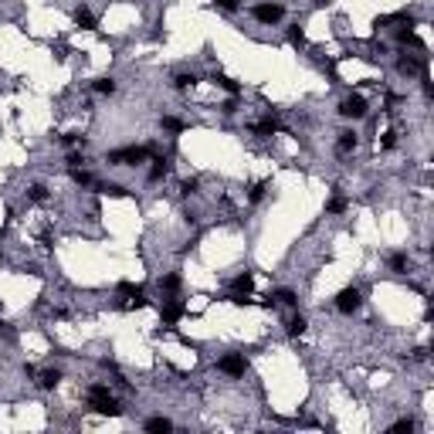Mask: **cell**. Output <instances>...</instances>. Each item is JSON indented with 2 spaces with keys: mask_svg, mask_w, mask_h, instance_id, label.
<instances>
[{
  "mask_svg": "<svg viewBox=\"0 0 434 434\" xmlns=\"http://www.w3.org/2000/svg\"><path fill=\"white\" fill-rule=\"evenodd\" d=\"M88 404H92L95 414H112V417L123 414L119 400L109 394V387H105V383H92V387H88Z\"/></svg>",
  "mask_w": 434,
  "mask_h": 434,
  "instance_id": "1",
  "label": "cell"
},
{
  "mask_svg": "<svg viewBox=\"0 0 434 434\" xmlns=\"http://www.w3.org/2000/svg\"><path fill=\"white\" fill-rule=\"evenodd\" d=\"M150 153H153V146H126V150H112L109 153V163H112V166H126V163L136 166V163H142Z\"/></svg>",
  "mask_w": 434,
  "mask_h": 434,
  "instance_id": "2",
  "label": "cell"
},
{
  "mask_svg": "<svg viewBox=\"0 0 434 434\" xmlns=\"http://www.w3.org/2000/svg\"><path fill=\"white\" fill-rule=\"evenodd\" d=\"M363 305V295H359V288L356 285H346L340 295H336V309L343 312V316H353V312Z\"/></svg>",
  "mask_w": 434,
  "mask_h": 434,
  "instance_id": "3",
  "label": "cell"
},
{
  "mask_svg": "<svg viewBox=\"0 0 434 434\" xmlns=\"http://www.w3.org/2000/svg\"><path fill=\"white\" fill-rule=\"evenodd\" d=\"M217 370H221V373H227V377H245L248 359L241 356V353H227V356L217 359Z\"/></svg>",
  "mask_w": 434,
  "mask_h": 434,
  "instance_id": "4",
  "label": "cell"
},
{
  "mask_svg": "<svg viewBox=\"0 0 434 434\" xmlns=\"http://www.w3.org/2000/svg\"><path fill=\"white\" fill-rule=\"evenodd\" d=\"M340 115H346V119H363V115H367V99H363V95H349V99H343L340 102Z\"/></svg>",
  "mask_w": 434,
  "mask_h": 434,
  "instance_id": "5",
  "label": "cell"
},
{
  "mask_svg": "<svg viewBox=\"0 0 434 434\" xmlns=\"http://www.w3.org/2000/svg\"><path fill=\"white\" fill-rule=\"evenodd\" d=\"M251 14H255V20H261V24H278V20L285 17V7L282 4H258Z\"/></svg>",
  "mask_w": 434,
  "mask_h": 434,
  "instance_id": "6",
  "label": "cell"
},
{
  "mask_svg": "<svg viewBox=\"0 0 434 434\" xmlns=\"http://www.w3.org/2000/svg\"><path fill=\"white\" fill-rule=\"evenodd\" d=\"M160 316H163V326H177L180 316H183V302L166 299V302H163V309H160Z\"/></svg>",
  "mask_w": 434,
  "mask_h": 434,
  "instance_id": "7",
  "label": "cell"
},
{
  "mask_svg": "<svg viewBox=\"0 0 434 434\" xmlns=\"http://www.w3.org/2000/svg\"><path fill=\"white\" fill-rule=\"evenodd\" d=\"M170 170H173L170 156H156V160H153V166H150V183H160L163 177H170Z\"/></svg>",
  "mask_w": 434,
  "mask_h": 434,
  "instance_id": "8",
  "label": "cell"
},
{
  "mask_svg": "<svg viewBox=\"0 0 434 434\" xmlns=\"http://www.w3.org/2000/svg\"><path fill=\"white\" fill-rule=\"evenodd\" d=\"M421 68H424V58H417V55H404L400 61H397V71H400V75H407V78L417 75Z\"/></svg>",
  "mask_w": 434,
  "mask_h": 434,
  "instance_id": "9",
  "label": "cell"
},
{
  "mask_svg": "<svg viewBox=\"0 0 434 434\" xmlns=\"http://www.w3.org/2000/svg\"><path fill=\"white\" fill-rule=\"evenodd\" d=\"M387 264H390V272H397V275H404L407 268H411V258H407V251H394V255L387 258Z\"/></svg>",
  "mask_w": 434,
  "mask_h": 434,
  "instance_id": "10",
  "label": "cell"
},
{
  "mask_svg": "<svg viewBox=\"0 0 434 434\" xmlns=\"http://www.w3.org/2000/svg\"><path fill=\"white\" fill-rule=\"evenodd\" d=\"M285 329H288V336H302V332L309 329V322H305V316H302V312H295V316H288Z\"/></svg>",
  "mask_w": 434,
  "mask_h": 434,
  "instance_id": "11",
  "label": "cell"
},
{
  "mask_svg": "<svg viewBox=\"0 0 434 434\" xmlns=\"http://www.w3.org/2000/svg\"><path fill=\"white\" fill-rule=\"evenodd\" d=\"M251 288H255V275L245 272L234 278V295H251Z\"/></svg>",
  "mask_w": 434,
  "mask_h": 434,
  "instance_id": "12",
  "label": "cell"
},
{
  "mask_svg": "<svg viewBox=\"0 0 434 434\" xmlns=\"http://www.w3.org/2000/svg\"><path fill=\"white\" fill-rule=\"evenodd\" d=\"M268 299H272V302H282V305H288V309H295V305H299V295H295L292 288H278V292H272Z\"/></svg>",
  "mask_w": 434,
  "mask_h": 434,
  "instance_id": "13",
  "label": "cell"
},
{
  "mask_svg": "<svg viewBox=\"0 0 434 434\" xmlns=\"http://www.w3.org/2000/svg\"><path fill=\"white\" fill-rule=\"evenodd\" d=\"M58 383H61V370H44V373L38 377V387L41 390H55Z\"/></svg>",
  "mask_w": 434,
  "mask_h": 434,
  "instance_id": "14",
  "label": "cell"
},
{
  "mask_svg": "<svg viewBox=\"0 0 434 434\" xmlns=\"http://www.w3.org/2000/svg\"><path fill=\"white\" fill-rule=\"evenodd\" d=\"M75 24L85 31H95V14L88 7H75Z\"/></svg>",
  "mask_w": 434,
  "mask_h": 434,
  "instance_id": "15",
  "label": "cell"
},
{
  "mask_svg": "<svg viewBox=\"0 0 434 434\" xmlns=\"http://www.w3.org/2000/svg\"><path fill=\"white\" fill-rule=\"evenodd\" d=\"M336 150H340V153H353V150H356V132H353V129L340 132V139H336Z\"/></svg>",
  "mask_w": 434,
  "mask_h": 434,
  "instance_id": "16",
  "label": "cell"
},
{
  "mask_svg": "<svg viewBox=\"0 0 434 434\" xmlns=\"http://www.w3.org/2000/svg\"><path fill=\"white\" fill-rule=\"evenodd\" d=\"M214 82H217L221 88H224L227 95H241V85H237L234 78H227V75H214Z\"/></svg>",
  "mask_w": 434,
  "mask_h": 434,
  "instance_id": "17",
  "label": "cell"
},
{
  "mask_svg": "<svg viewBox=\"0 0 434 434\" xmlns=\"http://www.w3.org/2000/svg\"><path fill=\"white\" fill-rule=\"evenodd\" d=\"M28 200L44 204V200H47V187H44V183H31V187H28Z\"/></svg>",
  "mask_w": 434,
  "mask_h": 434,
  "instance_id": "18",
  "label": "cell"
},
{
  "mask_svg": "<svg viewBox=\"0 0 434 434\" xmlns=\"http://www.w3.org/2000/svg\"><path fill=\"white\" fill-rule=\"evenodd\" d=\"M397 41H400V44H411V47H424V44H421V38H417V34H414L411 28L397 31Z\"/></svg>",
  "mask_w": 434,
  "mask_h": 434,
  "instance_id": "19",
  "label": "cell"
},
{
  "mask_svg": "<svg viewBox=\"0 0 434 434\" xmlns=\"http://www.w3.org/2000/svg\"><path fill=\"white\" fill-rule=\"evenodd\" d=\"M170 427H173L170 417H150L146 421V431H170Z\"/></svg>",
  "mask_w": 434,
  "mask_h": 434,
  "instance_id": "20",
  "label": "cell"
},
{
  "mask_svg": "<svg viewBox=\"0 0 434 434\" xmlns=\"http://www.w3.org/2000/svg\"><path fill=\"white\" fill-rule=\"evenodd\" d=\"M99 194H112V197H126V187L123 183H95Z\"/></svg>",
  "mask_w": 434,
  "mask_h": 434,
  "instance_id": "21",
  "label": "cell"
},
{
  "mask_svg": "<svg viewBox=\"0 0 434 434\" xmlns=\"http://www.w3.org/2000/svg\"><path fill=\"white\" fill-rule=\"evenodd\" d=\"M71 180H75V183H82V187H95V180H92V173H85V170H78V166H71Z\"/></svg>",
  "mask_w": 434,
  "mask_h": 434,
  "instance_id": "22",
  "label": "cell"
},
{
  "mask_svg": "<svg viewBox=\"0 0 434 434\" xmlns=\"http://www.w3.org/2000/svg\"><path fill=\"white\" fill-rule=\"evenodd\" d=\"M160 288H163V292H177V288H180V275H163Z\"/></svg>",
  "mask_w": 434,
  "mask_h": 434,
  "instance_id": "23",
  "label": "cell"
},
{
  "mask_svg": "<svg viewBox=\"0 0 434 434\" xmlns=\"http://www.w3.org/2000/svg\"><path fill=\"white\" fill-rule=\"evenodd\" d=\"M92 88H95L99 95H112V92H115V82H112V78H99Z\"/></svg>",
  "mask_w": 434,
  "mask_h": 434,
  "instance_id": "24",
  "label": "cell"
},
{
  "mask_svg": "<svg viewBox=\"0 0 434 434\" xmlns=\"http://www.w3.org/2000/svg\"><path fill=\"white\" fill-rule=\"evenodd\" d=\"M197 187H200V180L190 177V180H183V183H180V194H183V197H194V194H197Z\"/></svg>",
  "mask_w": 434,
  "mask_h": 434,
  "instance_id": "25",
  "label": "cell"
},
{
  "mask_svg": "<svg viewBox=\"0 0 434 434\" xmlns=\"http://www.w3.org/2000/svg\"><path fill=\"white\" fill-rule=\"evenodd\" d=\"M288 41H292L295 47H305V31L295 24V28H288Z\"/></svg>",
  "mask_w": 434,
  "mask_h": 434,
  "instance_id": "26",
  "label": "cell"
},
{
  "mask_svg": "<svg viewBox=\"0 0 434 434\" xmlns=\"http://www.w3.org/2000/svg\"><path fill=\"white\" fill-rule=\"evenodd\" d=\"M163 129L180 132V129H187V123H183V119H173V115H163Z\"/></svg>",
  "mask_w": 434,
  "mask_h": 434,
  "instance_id": "27",
  "label": "cell"
},
{
  "mask_svg": "<svg viewBox=\"0 0 434 434\" xmlns=\"http://www.w3.org/2000/svg\"><path fill=\"white\" fill-rule=\"evenodd\" d=\"M343 210H346V197H332L326 204V214H343Z\"/></svg>",
  "mask_w": 434,
  "mask_h": 434,
  "instance_id": "28",
  "label": "cell"
},
{
  "mask_svg": "<svg viewBox=\"0 0 434 434\" xmlns=\"http://www.w3.org/2000/svg\"><path fill=\"white\" fill-rule=\"evenodd\" d=\"M194 82H197L194 75H177V78H173V85H177L180 92H183V88H194Z\"/></svg>",
  "mask_w": 434,
  "mask_h": 434,
  "instance_id": "29",
  "label": "cell"
},
{
  "mask_svg": "<svg viewBox=\"0 0 434 434\" xmlns=\"http://www.w3.org/2000/svg\"><path fill=\"white\" fill-rule=\"evenodd\" d=\"M264 190H268V183H255V187L248 190V197H251V204H258V200L264 197Z\"/></svg>",
  "mask_w": 434,
  "mask_h": 434,
  "instance_id": "30",
  "label": "cell"
},
{
  "mask_svg": "<svg viewBox=\"0 0 434 434\" xmlns=\"http://www.w3.org/2000/svg\"><path fill=\"white\" fill-rule=\"evenodd\" d=\"M390 431H394V434H400V431H407V434H411V431H414V421H411V417H404V421H397V424L390 427Z\"/></svg>",
  "mask_w": 434,
  "mask_h": 434,
  "instance_id": "31",
  "label": "cell"
},
{
  "mask_svg": "<svg viewBox=\"0 0 434 434\" xmlns=\"http://www.w3.org/2000/svg\"><path fill=\"white\" fill-rule=\"evenodd\" d=\"M0 336H4L7 343H14V340H17V332L10 329V322H4V319H0Z\"/></svg>",
  "mask_w": 434,
  "mask_h": 434,
  "instance_id": "32",
  "label": "cell"
},
{
  "mask_svg": "<svg viewBox=\"0 0 434 434\" xmlns=\"http://www.w3.org/2000/svg\"><path fill=\"white\" fill-rule=\"evenodd\" d=\"M221 112H224V115H234V112H237V95H231V99L221 105Z\"/></svg>",
  "mask_w": 434,
  "mask_h": 434,
  "instance_id": "33",
  "label": "cell"
},
{
  "mask_svg": "<svg viewBox=\"0 0 434 434\" xmlns=\"http://www.w3.org/2000/svg\"><path fill=\"white\" fill-rule=\"evenodd\" d=\"M383 150H394L397 146V132H383V142H380Z\"/></svg>",
  "mask_w": 434,
  "mask_h": 434,
  "instance_id": "34",
  "label": "cell"
},
{
  "mask_svg": "<svg viewBox=\"0 0 434 434\" xmlns=\"http://www.w3.org/2000/svg\"><path fill=\"white\" fill-rule=\"evenodd\" d=\"M237 4L241 0H214V7H221V10H237Z\"/></svg>",
  "mask_w": 434,
  "mask_h": 434,
  "instance_id": "35",
  "label": "cell"
},
{
  "mask_svg": "<svg viewBox=\"0 0 434 434\" xmlns=\"http://www.w3.org/2000/svg\"><path fill=\"white\" fill-rule=\"evenodd\" d=\"M71 166H82V156H78V153H71V156H68V170H71Z\"/></svg>",
  "mask_w": 434,
  "mask_h": 434,
  "instance_id": "36",
  "label": "cell"
},
{
  "mask_svg": "<svg viewBox=\"0 0 434 434\" xmlns=\"http://www.w3.org/2000/svg\"><path fill=\"white\" fill-rule=\"evenodd\" d=\"M316 4H329V0H316Z\"/></svg>",
  "mask_w": 434,
  "mask_h": 434,
  "instance_id": "37",
  "label": "cell"
},
{
  "mask_svg": "<svg viewBox=\"0 0 434 434\" xmlns=\"http://www.w3.org/2000/svg\"><path fill=\"white\" fill-rule=\"evenodd\" d=\"M0 261H4V255H0Z\"/></svg>",
  "mask_w": 434,
  "mask_h": 434,
  "instance_id": "38",
  "label": "cell"
}]
</instances>
